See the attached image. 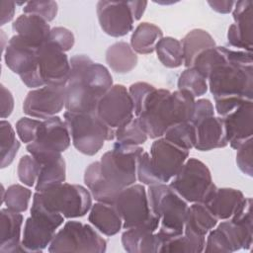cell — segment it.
Returning a JSON list of instances; mask_svg holds the SVG:
<instances>
[{
	"label": "cell",
	"mask_w": 253,
	"mask_h": 253,
	"mask_svg": "<svg viewBox=\"0 0 253 253\" xmlns=\"http://www.w3.org/2000/svg\"><path fill=\"white\" fill-rule=\"evenodd\" d=\"M143 152L140 145L115 142L100 161L92 162L84 173V183L96 202L113 204L119 193L134 184L138 157Z\"/></svg>",
	"instance_id": "obj_1"
},
{
	"label": "cell",
	"mask_w": 253,
	"mask_h": 253,
	"mask_svg": "<svg viewBox=\"0 0 253 253\" xmlns=\"http://www.w3.org/2000/svg\"><path fill=\"white\" fill-rule=\"evenodd\" d=\"M208 86L214 100V111L224 117L241 104L253 99L252 52L232 49L227 61L212 67Z\"/></svg>",
	"instance_id": "obj_2"
},
{
	"label": "cell",
	"mask_w": 253,
	"mask_h": 253,
	"mask_svg": "<svg viewBox=\"0 0 253 253\" xmlns=\"http://www.w3.org/2000/svg\"><path fill=\"white\" fill-rule=\"evenodd\" d=\"M196 98L185 90L171 92L155 86L146 95L140 107L134 112L148 137H162L172 125L191 122Z\"/></svg>",
	"instance_id": "obj_3"
},
{
	"label": "cell",
	"mask_w": 253,
	"mask_h": 253,
	"mask_svg": "<svg viewBox=\"0 0 253 253\" xmlns=\"http://www.w3.org/2000/svg\"><path fill=\"white\" fill-rule=\"evenodd\" d=\"M70 66L65 85L66 111L95 112L101 97L114 85L110 71L85 54L71 56Z\"/></svg>",
	"instance_id": "obj_4"
},
{
	"label": "cell",
	"mask_w": 253,
	"mask_h": 253,
	"mask_svg": "<svg viewBox=\"0 0 253 253\" xmlns=\"http://www.w3.org/2000/svg\"><path fill=\"white\" fill-rule=\"evenodd\" d=\"M146 191L149 207L160 220L157 233L162 243L182 234L189 210L188 202L165 183L150 185Z\"/></svg>",
	"instance_id": "obj_5"
},
{
	"label": "cell",
	"mask_w": 253,
	"mask_h": 253,
	"mask_svg": "<svg viewBox=\"0 0 253 253\" xmlns=\"http://www.w3.org/2000/svg\"><path fill=\"white\" fill-rule=\"evenodd\" d=\"M71 142L82 154L95 155L105 141L115 139V130L109 127L96 112H69L63 114Z\"/></svg>",
	"instance_id": "obj_6"
},
{
	"label": "cell",
	"mask_w": 253,
	"mask_h": 253,
	"mask_svg": "<svg viewBox=\"0 0 253 253\" xmlns=\"http://www.w3.org/2000/svg\"><path fill=\"white\" fill-rule=\"evenodd\" d=\"M42 206L65 218L84 216L92 207V195L85 187L66 182L34 194Z\"/></svg>",
	"instance_id": "obj_7"
},
{
	"label": "cell",
	"mask_w": 253,
	"mask_h": 253,
	"mask_svg": "<svg viewBox=\"0 0 253 253\" xmlns=\"http://www.w3.org/2000/svg\"><path fill=\"white\" fill-rule=\"evenodd\" d=\"M64 218L62 214L46 210L34 195L31 216L26 219L22 233L23 252H42L49 246Z\"/></svg>",
	"instance_id": "obj_8"
},
{
	"label": "cell",
	"mask_w": 253,
	"mask_h": 253,
	"mask_svg": "<svg viewBox=\"0 0 253 253\" xmlns=\"http://www.w3.org/2000/svg\"><path fill=\"white\" fill-rule=\"evenodd\" d=\"M169 186L188 203H206L216 189L209 167L197 158H188Z\"/></svg>",
	"instance_id": "obj_9"
},
{
	"label": "cell",
	"mask_w": 253,
	"mask_h": 253,
	"mask_svg": "<svg viewBox=\"0 0 253 253\" xmlns=\"http://www.w3.org/2000/svg\"><path fill=\"white\" fill-rule=\"evenodd\" d=\"M47 250L49 253H104L107 250V240L101 236L93 225L77 220H69L64 223L61 229L56 231Z\"/></svg>",
	"instance_id": "obj_10"
},
{
	"label": "cell",
	"mask_w": 253,
	"mask_h": 253,
	"mask_svg": "<svg viewBox=\"0 0 253 253\" xmlns=\"http://www.w3.org/2000/svg\"><path fill=\"white\" fill-rule=\"evenodd\" d=\"M113 205L123 219L125 229L141 226L150 222H159L150 207L147 191L142 184H132L122 190Z\"/></svg>",
	"instance_id": "obj_11"
},
{
	"label": "cell",
	"mask_w": 253,
	"mask_h": 253,
	"mask_svg": "<svg viewBox=\"0 0 253 253\" xmlns=\"http://www.w3.org/2000/svg\"><path fill=\"white\" fill-rule=\"evenodd\" d=\"M37 47L18 35H14L7 42L4 50V60L7 67L18 74L22 82L31 89L43 86L37 64Z\"/></svg>",
	"instance_id": "obj_12"
},
{
	"label": "cell",
	"mask_w": 253,
	"mask_h": 253,
	"mask_svg": "<svg viewBox=\"0 0 253 253\" xmlns=\"http://www.w3.org/2000/svg\"><path fill=\"white\" fill-rule=\"evenodd\" d=\"M253 242V225L226 219L212 228L206 239L207 253H231L240 249L249 250Z\"/></svg>",
	"instance_id": "obj_13"
},
{
	"label": "cell",
	"mask_w": 253,
	"mask_h": 253,
	"mask_svg": "<svg viewBox=\"0 0 253 253\" xmlns=\"http://www.w3.org/2000/svg\"><path fill=\"white\" fill-rule=\"evenodd\" d=\"M95 112L114 130L135 117L133 103L128 89L122 84L113 85L101 97Z\"/></svg>",
	"instance_id": "obj_14"
},
{
	"label": "cell",
	"mask_w": 253,
	"mask_h": 253,
	"mask_svg": "<svg viewBox=\"0 0 253 253\" xmlns=\"http://www.w3.org/2000/svg\"><path fill=\"white\" fill-rule=\"evenodd\" d=\"M70 143L71 136L66 123L60 117L53 116L42 120L35 140L28 143L26 148L31 155L36 157L42 154L62 153L70 146Z\"/></svg>",
	"instance_id": "obj_15"
},
{
	"label": "cell",
	"mask_w": 253,
	"mask_h": 253,
	"mask_svg": "<svg viewBox=\"0 0 253 253\" xmlns=\"http://www.w3.org/2000/svg\"><path fill=\"white\" fill-rule=\"evenodd\" d=\"M149 156L150 164L159 183L167 184L189 158V150L168 141L164 137H159L152 142Z\"/></svg>",
	"instance_id": "obj_16"
},
{
	"label": "cell",
	"mask_w": 253,
	"mask_h": 253,
	"mask_svg": "<svg viewBox=\"0 0 253 253\" xmlns=\"http://www.w3.org/2000/svg\"><path fill=\"white\" fill-rule=\"evenodd\" d=\"M38 72L42 82L50 86H65L70 73V59L58 46L47 41L38 49Z\"/></svg>",
	"instance_id": "obj_17"
},
{
	"label": "cell",
	"mask_w": 253,
	"mask_h": 253,
	"mask_svg": "<svg viewBox=\"0 0 253 253\" xmlns=\"http://www.w3.org/2000/svg\"><path fill=\"white\" fill-rule=\"evenodd\" d=\"M65 86L44 85L32 89L23 103L24 113L35 119L45 120L55 116L65 108Z\"/></svg>",
	"instance_id": "obj_18"
},
{
	"label": "cell",
	"mask_w": 253,
	"mask_h": 253,
	"mask_svg": "<svg viewBox=\"0 0 253 253\" xmlns=\"http://www.w3.org/2000/svg\"><path fill=\"white\" fill-rule=\"evenodd\" d=\"M96 12L101 29L111 37H124L133 30L135 18L130 1H99Z\"/></svg>",
	"instance_id": "obj_19"
},
{
	"label": "cell",
	"mask_w": 253,
	"mask_h": 253,
	"mask_svg": "<svg viewBox=\"0 0 253 253\" xmlns=\"http://www.w3.org/2000/svg\"><path fill=\"white\" fill-rule=\"evenodd\" d=\"M252 5L250 0L237 1L232 9L234 23L227 32V42L232 47L252 52Z\"/></svg>",
	"instance_id": "obj_20"
},
{
	"label": "cell",
	"mask_w": 253,
	"mask_h": 253,
	"mask_svg": "<svg viewBox=\"0 0 253 253\" xmlns=\"http://www.w3.org/2000/svg\"><path fill=\"white\" fill-rule=\"evenodd\" d=\"M226 139L233 149L239 148L253 135V101H247L222 117Z\"/></svg>",
	"instance_id": "obj_21"
},
{
	"label": "cell",
	"mask_w": 253,
	"mask_h": 253,
	"mask_svg": "<svg viewBox=\"0 0 253 253\" xmlns=\"http://www.w3.org/2000/svg\"><path fill=\"white\" fill-rule=\"evenodd\" d=\"M159 222H150L141 226L126 229L122 234V244L128 253H157L162 239L157 233Z\"/></svg>",
	"instance_id": "obj_22"
},
{
	"label": "cell",
	"mask_w": 253,
	"mask_h": 253,
	"mask_svg": "<svg viewBox=\"0 0 253 253\" xmlns=\"http://www.w3.org/2000/svg\"><path fill=\"white\" fill-rule=\"evenodd\" d=\"M193 125L196 133L194 148L197 150L210 151L228 144L222 117H208Z\"/></svg>",
	"instance_id": "obj_23"
},
{
	"label": "cell",
	"mask_w": 253,
	"mask_h": 253,
	"mask_svg": "<svg viewBox=\"0 0 253 253\" xmlns=\"http://www.w3.org/2000/svg\"><path fill=\"white\" fill-rule=\"evenodd\" d=\"M23 222L22 213L12 211L7 208L0 211V252H23L21 237Z\"/></svg>",
	"instance_id": "obj_24"
},
{
	"label": "cell",
	"mask_w": 253,
	"mask_h": 253,
	"mask_svg": "<svg viewBox=\"0 0 253 253\" xmlns=\"http://www.w3.org/2000/svg\"><path fill=\"white\" fill-rule=\"evenodd\" d=\"M12 29L16 35L37 47L47 42L51 30L48 22L42 17L26 13L20 15L13 22Z\"/></svg>",
	"instance_id": "obj_25"
},
{
	"label": "cell",
	"mask_w": 253,
	"mask_h": 253,
	"mask_svg": "<svg viewBox=\"0 0 253 253\" xmlns=\"http://www.w3.org/2000/svg\"><path fill=\"white\" fill-rule=\"evenodd\" d=\"M35 158L41 165L40 174L35 186L36 192H42L65 182L66 164L61 153L42 154Z\"/></svg>",
	"instance_id": "obj_26"
},
{
	"label": "cell",
	"mask_w": 253,
	"mask_h": 253,
	"mask_svg": "<svg viewBox=\"0 0 253 253\" xmlns=\"http://www.w3.org/2000/svg\"><path fill=\"white\" fill-rule=\"evenodd\" d=\"M244 199L245 197L240 190L216 187L205 205L218 220H226L232 217Z\"/></svg>",
	"instance_id": "obj_27"
},
{
	"label": "cell",
	"mask_w": 253,
	"mask_h": 253,
	"mask_svg": "<svg viewBox=\"0 0 253 253\" xmlns=\"http://www.w3.org/2000/svg\"><path fill=\"white\" fill-rule=\"evenodd\" d=\"M88 220L102 234L113 236L123 227V219L113 204L97 202L92 205Z\"/></svg>",
	"instance_id": "obj_28"
},
{
	"label": "cell",
	"mask_w": 253,
	"mask_h": 253,
	"mask_svg": "<svg viewBox=\"0 0 253 253\" xmlns=\"http://www.w3.org/2000/svg\"><path fill=\"white\" fill-rule=\"evenodd\" d=\"M218 219L211 210L203 203H193L189 206L184 224V232L206 237V235L217 225Z\"/></svg>",
	"instance_id": "obj_29"
},
{
	"label": "cell",
	"mask_w": 253,
	"mask_h": 253,
	"mask_svg": "<svg viewBox=\"0 0 253 253\" xmlns=\"http://www.w3.org/2000/svg\"><path fill=\"white\" fill-rule=\"evenodd\" d=\"M137 61V54L130 44L126 42H117L106 50V62L117 73L126 74L130 72L136 66Z\"/></svg>",
	"instance_id": "obj_30"
},
{
	"label": "cell",
	"mask_w": 253,
	"mask_h": 253,
	"mask_svg": "<svg viewBox=\"0 0 253 253\" xmlns=\"http://www.w3.org/2000/svg\"><path fill=\"white\" fill-rule=\"evenodd\" d=\"M162 38L163 32L158 26L142 22L132 32L129 44L135 53L149 54L155 51L156 43Z\"/></svg>",
	"instance_id": "obj_31"
},
{
	"label": "cell",
	"mask_w": 253,
	"mask_h": 253,
	"mask_svg": "<svg viewBox=\"0 0 253 253\" xmlns=\"http://www.w3.org/2000/svg\"><path fill=\"white\" fill-rule=\"evenodd\" d=\"M184 54V65L191 67L195 57L204 49L215 46L211 35L203 29H193L180 41Z\"/></svg>",
	"instance_id": "obj_32"
},
{
	"label": "cell",
	"mask_w": 253,
	"mask_h": 253,
	"mask_svg": "<svg viewBox=\"0 0 253 253\" xmlns=\"http://www.w3.org/2000/svg\"><path fill=\"white\" fill-rule=\"evenodd\" d=\"M206 245V237L187 232L166 239L159 253H201Z\"/></svg>",
	"instance_id": "obj_33"
},
{
	"label": "cell",
	"mask_w": 253,
	"mask_h": 253,
	"mask_svg": "<svg viewBox=\"0 0 253 253\" xmlns=\"http://www.w3.org/2000/svg\"><path fill=\"white\" fill-rule=\"evenodd\" d=\"M159 61L168 68H178L184 64L181 42L172 37H163L155 46Z\"/></svg>",
	"instance_id": "obj_34"
},
{
	"label": "cell",
	"mask_w": 253,
	"mask_h": 253,
	"mask_svg": "<svg viewBox=\"0 0 253 253\" xmlns=\"http://www.w3.org/2000/svg\"><path fill=\"white\" fill-rule=\"evenodd\" d=\"M230 50L231 48L217 45L204 49L195 57L191 67H195L207 78L212 67L229 59Z\"/></svg>",
	"instance_id": "obj_35"
},
{
	"label": "cell",
	"mask_w": 253,
	"mask_h": 253,
	"mask_svg": "<svg viewBox=\"0 0 253 253\" xmlns=\"http://www.w3.org/2000/svg\"><path fill=\"white\" fill-rule=\"evenodd\" d=\"M0 142H1V168H6L14 161L20 142L16 137V132L8 121L0 122Z\"/></svg>",
	"instance_id": "obj_36"
},
{
	"label": "cell",
	"mask_w": 253,
	"mask_h": 253,
	"mask_svg": "<svg viewBox=\"0 0 253 253\" xmlns=\"http://www.w3.org/2000/svg\"><path fill=\"white\" fill-rule=\"evenodd\" d=\"M32 191L20 184H13L4 190L1 194V204L15 212H24L28 210Z\"/></svg>",
	"instance_id": "obj_37"
},
{
	"label": "cell",
	"mask_w": 253,
	"mask_h": 253,
	"mask_svg": "<svg viewBox=\"0 0 253 253\" xmlns=\"http://www.w3.org/2000/svg\"><path fill=\"white\" fill-rule=\"evenodd\" d=\"M168 141L186 149L191 150L195 146V126L191 122H181L170 126L163 136Z\"/></svg>",
	"instance_id": "obj_38"
},
{
	"label": "cell",
	"mask_w": 253,
	"mask_h": 253,
	"mask_svg": "<svg viewBox=\"0 0 253 253\" xmlns=\"http://www.w3.org/2000/svg\"><path fill=\"white\" fill-rule=\"evenodd\" d=\"M178 90H185L195 98L205 95L208 90V79L195 67H187L179 76L177 82Z\"/></svg>",
	"instance_id": "obj_39"
},
{
	"label": "cell",
	"mask_w": 253,
	"mask_h": 253,
	"mask_svg": "<svg viewBox=\"0 0 253 253\" xmlns=\"http://www.w3.org/2000/svg\"><path fill=\"white\" fill-rule=\"evenodd\" d=\"M115 138L118 142L124 144L140 145L147 140L148 135L143 129L139 119L134 117L115 130Z\"/></svg>",
	"instance_id": "obj_40"
},
{
	"label": "cell",
	"mask_w": 253,
	"mask_h": 253,
	"mask_svg": "<svg viewBox=\"0 0 253 253\" xmlns=\"http://www.w3.org/2000/svg\"><path fill=\"white\" fill-rule=\"evenodd\" d=\"M40 169L41 165L33 155L27 154L22 156L17 167V174L20 182L27 187L36 186Z\"/></svg>",
	"instance_id": "obj_41"
},
{
	"label": "cell",
	"mask_w": 253,
	"mask_h": 253,
	"mask_svg": "<svg viewBox=\"0 0 253 253\" xmlns=\"http://www.w3.org/2000/svg\"><path fill=\"white\" fill-rule=\"evenodd\" d=\"M58 11V6L55 1H30L26 2L23 7V12L26 14H35L46 22L52 21Z\"/></svg>",
	"instance_id": "obj_42"
},
{
	"label": "cell",
	"mask_w": 253,
	"mask_h": 253,
	"mask_svg": "<svg viewBox=\"0 0 253 253\" xmlns=\"http://www.w3.org/2000/svg\"><path fill=\"white\" fill-rule=\"evenodd\" d=\"M41 122L42 120L29 117H24L18 120L15 126L20 140L26 144L33 142L37 136Z\"/></svg>",
	"instance_id": "obj_43"
},
{
	"label": "cell",
	"mask_w": 253,
	"mask_h": 253,
	"mask_svg": "<svg viewBox=\"0 0 253 253\" xmlns=\"http://www.w3.org/2000/svg\"><path fill=\"white\" fill-rule=\"evenodd\" d=\"M136 178L142 185H155L159 183L152 166L150 164V156L148 152L143 151L138 157L136 165Z\"/></svg>",
	"instance_id": "obj_44"
},
{
	"label": "cell",
	"mask_w": 253,
	"mask_h": 253,
	"mask_svg": "<svg viewBox=\"0 0 253 253\" xmlns=\"http://www.w3.org/2000/svg\"><path fill=\"white\" fill-rule=\"evenodd\" d=\"M253 139H248L243 143L236 152V164L239 170L248 177L253 176V155H252Z\"/></svg>",
	"instance_id": "obj_45"
},
{
	"label": "cell",
	"mask_w": 253,
	"mask_h": 253,
	"mask_svg": "<svg viewBox=\"0 0 253 253\" xmlns=\"http://www.w3.org/2000/svg\"><path fill=\"white\" fill-rule=\"evenodd\" d=\"M48 42L58 46L64 52L70 50L75 42L73 33L64 27H54L50 30Z\"/></svg>",
	"instance_id": "obj_46"
},
{
	"label": "cell",
	"mask_w": 253,
	"mask_h": 253,
	"mask_svg": "<svg viewBox=\"0 0 253 253\" xmlns=\"http://www.w3.org/2000/svg\"><path fill=\"white\" fill-rule=\"evenodd\" d=\"M214 116V107L209 99H198L195 102L194 113L191 119L192 124H196L208 117Z\"/></svg>",
	"instance_id": "obj_47"
},
{
	"label": "cell",
	"mask_w": 253,
	"mask_h": 253,
	"mask_svg": "<svg viewBox=\"0 0 253 253\" xmlns=\"http://www.w3.org/2000/svg\"><path fill=\"white\" fill-rule=\"evenodd\" d=\"M14 109V98L10 90L1 84V119L8 118Z\"/></svg>",
	"instance_id": "obj_48"
},
{
	"label": "cell",
	"mask_w": 253,
	"mask_h": 253,
	"mask_svg": "<svg viewBox=\"0 0 253 253\" xmlns=\"http://www.w3.org/2000/svg\"><path fill=\"white\" fill-rule=\"evenodd\" d=\"M1 26L12 21L16 11V3L13 1H0Z\"/></svg>",
	"instance_id": "obj_49"
},
{
	"label": "cell",
	"mask_w": 253,
	"mask_h": 253,
	"mask_svg": "<svg viewBox=\"0 0 253 253\" xmlns=\"http://www.w3.org/2000/svg\"><path fill=\"white\" fill-rule=\"evenodd\" d=\"M211 8L220 14H228L232 11L235 2L234 1H208Z\"/></svg>",
	"instance_id": "obj_50"
},
{
	"label": "cell",
	"mask_w": 253,
	"mask_h": 253,
	"mask_svg": "<svg viewBox=\"0 0 253 253\" xmlns=\"http://www.w3.org/2000/svg\"><path fill=\"white\" fill-rule=\"evenodd\" d=\"M130 3H131V8H132L135 21H137L142 17L145 11V8L147 6V2L146 1H130Z\"/></svg>",
	"instance_id": "obj_51"
}]
</instances>
